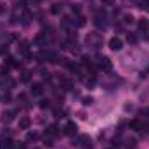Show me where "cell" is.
Masks as SVG:
<instances>
[{
	"mask_svg": "<svg viewBox=\"0 0 149 149\" xmlns=\"http://www.w3.org/2000/svg\"><path fill=\"white\" fill-rule=\"evenodd\" d=\"M109 49L111 50H121L123 49V42H121V38H118V37H113L111 40H109Z\"/></svg>",
	"mask_w": 149,
	"mask_h": 149,
	"instance_id": "cell-1",
	"label": "cell"
},
{
	"mask_svg": "<svg viewBox=\"0 0 149 149\" xmlns=\"http://www.w3.org/2000/svg\"><path fill=\"white\" fill-rule=\"evenodd\" d=\"M99 68H101L102 71H111L113 63L108 59V57H101V59H99Z\"/></svg>",
	"mask_w": 149,
	"mask_h": 149,
	"instance_id": "cell-2",
	"label": "cell"
},
{
	"mask_svg": "<svg viewBox=\"0 0 149 149\" xmlns=\"http://www.w3.org/2000/svg\"><path fill=\"white\" fill-rule=\"evenodd\" d=\"M19 52H21L23 56L30 57V42H26V40H21V42H19Z\"/></svg>",
	"mask_w": 149,
	"mask_h": 149,
	"instance_id": "cell-3",
	"label": "cell"
},
{
	"mask_svg": "<svg viewBox=\"0 0 149 149\" xmlns=\"http://www.w3.org/2000/svg\"><path fill=\"white\" fill-rule=\"evenodd\" d=\"M76 130H78V127L74 125V121L66 123V127H64V134H66V135H70V137H73L74 134H76Z\"/></svg>",
	"mask_w": 149,
	"mask_h": 149,
	"instance_id": "cell-4",
	"label": "cell"
},
{
	"mask_svg": "<svg viewBox=\"0 0 149 149\" xmlns=\"http://www.w3.org/2000/svg\"><path fill=\"white\" fill-rule=\"evenodd\" d=\"M78 144L83 146V148H87V149H90L92 148V139H90L88 135H81V137L78 139Z\"/></svg>",
	"mask_w": 149,
	"mask_h": 149,
	"instance_id": "cell-5",
	"label": "cell"
},
{
	"mask_svg": "<svg viewBox=\"0 0 149 149\" xmlns=\"http://www.w3.org/2000/svg\"><path fill=\"white\" fill-rule=\"evenodd\" d=\"M30 92H31L33 95H42V94H43V87H42V83H33L31 88H30Z\"/></svg>",
	"mask_w": 149,
	"mask_h": 149,
	"instance_id": "cell-6",
	"label": "cell"
},
{
	"mask_svg": "<svg viewBox=\"0 0 149 149\" xmlns=\"http://www.w3.org/2000/svg\"><path fill=\"white\" fill-rule=\"evenodd\" d=\"M137 26H139V31H142V33L149 31V19H139Z\"/></svg>",
	"mask_w": 149,
	"mask_h": 149,
	"instance_id": "cell-7",
	"label": "cell"
},
{
	"mask_svg": "<svg viewBox=\"0 0 149 149\" xmlns=\"http://www.w3.org/2000/svg\"><path fill=\"white\" fill-rule=\"evenodd\" d=\"M12 148H14L12 139H0V149H12Z\"/></svg>",
	"mask_w": 149,
	"mask_h": 149,
	"instance_id": "cell-8",
	"label": "cell"
},
{
	"mask_svg": "<svg viewBox=\"0 0 149 149\" xmlns=\"http://www.w3.org/2000/svg\"><path fill=\"white\" fill-rule=\"evenodd\" d=\"M30 125H31V120H30V118H21V120H19V128H21V130H28Z\"/></svg>",
	"mask_w": 149,
	"mask_h": 149,
	"instance_id": "cell-9",
	"label": "cell"
},
{
	"mask_svg": "<svg viewBox=\"0 0 149 149\" xmlns=\"http://www.w3.org/2000/svg\"><path fill=\"white\" fill-rule=\"evenodd\" d=\"M50 12H52V14H61V12H63V3H52Z\"/></svg>",
	"mask_w": 149,
	"mask_h": 149,
	"instance_id": "cell-10",
	"label": "cell"
},
{
	"mask_svg": "<svg viewBox=\"0 0 149 149\" xmlns=\"http://www.w3.org/2000/svg\"><path fill=\"white\" fill-rule=\"evenodd\" d=\"M59 128H57V125H50L49 128H47V134L45 135H49V137H52V135H57L59 132H57Z\"/></svg>",
	"mask_w": 149,
	"mask_h": 149,
	"instance_id": "cell-11",
	"label": "cell"
},
{
	"mask_svg": "<svg viewBox=\"0 0 149 149\" xmlns=\"http://www.w3.org/2000/svg\"><path fill=\"white\" fill-rule=\"evenodd\" d=\"M144 125L139 121V120H134V121H130V128H134V130H141Z\"/></svg>",
	"mask_w": 149,
	"mask_h": 149,
	"instance_id": "cell-12",
	"label": "cell"
},
{
	"mask_svg": "<svg viewBox=\"0 0 149 149\" xmlns=\"http://www.w3.org/2000/svg\"><path fill=\"white\" fill-rule=\"evenodd\" d=\"M12 120H14V113H12V111L3 113V121H7V123H9V121H12Z\"/></svg>",
	"mask_w": 149,
	"mask_h": 149,
	"instance_id": "cell-13",
	"label": "cell"
},
{
	"mask_svg": "<svg viewBox=\"0 0 149 149\" xmlns=\"http://www.w3.org/2000/svg\"><path fill=\"white\" fill-rule=\"evenodd\" d=\"M123 23H125V24H132V23H134V16H132V14H125V16H123Z\"/></svg>",
	"mask_w": 149,
	"mask_h": 149,
	"instance_id": "cell-14",
	"label": "cell"
},
{
	"mask_svg": "<svg viewBox=\"0 0 149 149\" xmlns=\"http://www.w3.org/2000/svg\"><path fill=\"white\" fill-rule=\"evenodd\" d=\"M139 7L142 10H149V0H139Z\"/></svg>",
	"mask_w": 149,
	"mask_h": 149,
	"instance_id": "cell-15",
	"label": "cell"
},
{
	"mask_svg": "<svg viewBox=\"0 0 149 149\" xmlns=\"http://www.w3.org/2000/svg\"><path fill=\"white\" fill-rule=\"evenodd\" d=\"M26 139H28L30 142H31V141L35 142V141L38 139V134H37V132H28V135H26Z\"/></svg>",
	"mask_w": 149,
	"mask_h": 149,
	"instance_id": "cell-16",
	"label": "cell"
},
{
	"mask_svg": "<svg viewBox=\"0 0 149 149\" xmlns=\"http://www.w3.org/2000/svg\"><path fill=\"white\" fill-rule=\"evenodd\" d=\"M73 24H76V26L80 28V26H83V24H85V19H83L81 16H78V17H76V21H73Z\"/></svg>",
	"mask_w": 149,
	"mask_h": 149,
	"instance_id": "cell-17",
	"label": "cell"
},
{
	"mask_svg": "<svg viewBox=\"0 0 149 149\" xmlns=\"http://www.w3.org/2000/svg\"><path fill=\"white\" fill-rule=\"evenodd\" d=\"M30 78H31V71H24L21 76V81H30Z\"/></svg>",
	"mask_w": 149,
	"mask_h": 149,
	"instance_id": "cell-18",
	"label": "cell"
},
{
	"mask_svg": "<svg viewBox=\"0 0 149 149\" xmlns=\"http://www.w3.org/2000/svg\"><path fill=\"white\" fill-rule=\"evenodd\" d=\"M127 42H128V43H135V42H137V37H135L134 33H128V35H127Z\"/></svg>",
	"mask_w": 149,
	"mask_h": 149,
	"instance_id": "cell-19",
	"label": "cell"
},
{
	"mask_svg": "<svg viewBox=\"0 0 149 149\" xmlns=\"http://www.w3.org/2000/svg\"><path fill=\"white\" fill-rule=\"evenodd\" d=\"M85 83H87V87H90V88H92V87H94V85H95V78H94V76H92V78H88V80H87V81H85Z\"/></svg>",
	"mask_w": 149,
	"mask_h": 149,
	"instance_id": "cell-20",
	"label": "cell"
},
{
	"mask_svg": "<svg viewBox=\"0 0 149 149\" xmlns=\"http://www.w3.org/2000/svg\"><path fill=\"white\" fill-rule=\"evenodd\" d=\"M9 52V47L7 45H0V56H5Z\"/></svg>",
	"mask_w": 149,
	"mask_h": 149,
	"instance_id": "cell-21",
	"label": "cell"
},
{
	"mask_svg": "<svg viewBox=\"0 0 149 149\" xmlns=\"http://www.w3.org/2000/svg\"><path fill=\"white\" fill-rule=\"evenodd\" d=\"M43 142H45V146H47V148H50V146H52V139H50L49 135H45V139H43Z\"/></svg>",
	"mask_w": 149,
	"mask_h": 149,
	"instance_id": "cell-22",
	"label": "cell"
},
{
	"mask_svg": "<svg viewBox=\"0 0 149 149\" xmlns=\"http://www.w3.org/2000/svg\"><path fill=\"white\" fill-rule=\"evenodd\" d=\"M12 149H26V144H23V142H17V144H16V142H14V148Z\"/></svg>",
	"mask_w": 149,
	"mask_h": 149,
	"instance_id": "cell-23",
	"label": "cell"
},
{
	"mask_svg": "<svg viewBox=\"0 0 149 149\" xmlns=\"http://www.w3.org/2000/svg\"><path fill=\"white\" fill-rule=\"evenodd\" d=\"M71 10L76 12V14H80V3H73V5H71Z\"/></svg>",
	"mask_w": 149,
	"mask_h": 149,
	"instance_id": "cell-24",
	"label": "cell"
},
{
	"mask_svg": "<svg viewBox=\"0 0 149 149\" xmlns=\"http://www.w3.org/2000/svg\"><path fill=\"white\" fill-rule=\"evenodd\" d=\"M49 106H50L49 101H40V108H42V109H45V108H49Z\"/></svg>",
	"mask_w": 149,
	"mask_h": 149,
	"instance_id": "cell-25",
	"label": "cell"
},
{
	"mask_svg": "<svg viewBox=\"0 0 149 149\" xmlns=\"http://www.w3.org/2000/svg\"><path fill=\"white\" fill-rule=\"evenodd\" d=\"M83 104H85V106L92 104V97H83Z\"/></svg>",
	"mask_w": 149,
	"mask_h": 149,
	"instance_id": "cell-26",
	"label": "cell"
},
{
	"mask_svg": "<svg viewBox=\"0 0 149 149\" xmlns=\"http://www.w3.org/2000/svg\"><path fill=\"white\" fill-rule=\"evenodd\" d=\"M3 101H5V102H9V101H10V94H9V92H7V94H3Z\"/></svg>",
	"mask_w": 149,
	"mask_h": 149,
	"instance_id": "cell-27",
	"label": "cell"
},
{
	"mask_svg": "<svg viewBox=\"0 0 149 149\" xmlns=\"http://www.w3.org/2000/svg\"><path fill=\"white\" fill-rule=\"evenodd\" d=\"M102 3H106V5H109V3H111V0H102Z\"/></svg>",
	"mask_w": 149,
	"mask_h": 149,
	"instance_id": "cell-28",
	"label": "cell"
},
{
	"mask_svg": "<svg viewBox=\"0 0 149 149\" xmlns=\"http://www.w3.org/2000/svg\"><path fill=\"white\" fill-rule=\"evenodd\" d=\"M148 70H149V68H148Z\"/></svg>",
	"mask_w": 149,
	"mask_h": 149,
	"instance_id": "cell-29",
	"label": "cell"
},
{
	"mask_svg": "<svg viewBox=\"0 0 149 149\" xmlns=\"http://www.w3.org/2000/svg\"><path fill=\"white\" fill-rule=\"evenodd\" d=\"M148 113H149V111H148Z\"/></svg>",
	"mask_w": 149,
	"mask_h": 149,
	"instance_id": "cell-30",
	"label": "cell"
}]
</instances>
